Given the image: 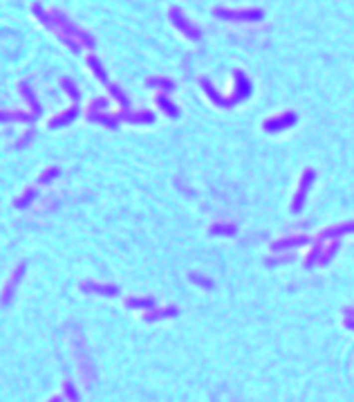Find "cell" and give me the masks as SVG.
Returning <instances> with one entry per match:
<instances>
[{"mask_svg":"<svg viewBox=\"0 0 354 402\" xmlns=\"http://www.w3.org/2000/svg\"><path fill=\"white\" fill-rule=\"evenodd\" d=\"M202 88H204L206 95L211 97V101H215L218 106H224V108H231V104H237L240 99H244V97L249 95V81H246V77L240 72V70L236 72V92H233L231 99H222V95H220L206 79H202Z\"/></svg>","mask_w":354,"mask_h":402,"instance_id":"6da1fadb","label":"cell"},{"mask_svg":"<svg viewBox=\"0 0 354 402\" xmlns=\"http://www.w3.org/2000/svg\"><path fill=\"white\" fill-rule=\"evenodd\" d=\"M215 16L218 18H227V20H260L262 18V11L260 9H222V7H218L215 9Z\"/></svg>","mask_w":354,"mask_h":402,"instance_id":"7a4b0ae2","label":"cell"},{"mask_svg":"<svg viewBox=\"0 0 354 402\" xmlns=\"http://www.w3.org/2000/svg\"><path fill=\"white\" fill-rule=\"evenodd\" d=\"M88 63H90V68L94 70V74H97V77L101 79V81H103V83H106V86H108V90H110L112 95H115L117 99H119V104H121V106H123V108H125V106H128V97H125L123 92L119 90V88H117V86H112V83H110V81H108V79H106V72H103V68H101V63H99V59H97V56H90V59H88Z\"/></svg>","mask_w":354,"mask_h":402,"instance_id":"3957f363","label":"cell"},{"mask_svg":"<svg viewBox=\"0 0 354 402\" xmlns=\"http://www.w3.org/2000/svg\"><path fill=\"white\" fill-rule=\"evenodd\" d=\"M170 20H173L175 25H177V29H182V32L186 34L188 38H193V41H197V38L202 36V34H200V29H197L195 25L191 23V20H186V18H184V16H182V11H179L177 7H173V9H170Z\"/></svg>","mask_w":354,"mask_h":402,"instance_id":"277c9868","label":"cell"},{"mask_svg":"<svg viewBox=\"0 0 354 402\" xmlns=\"http://www.w3.org/2000/svg\"><path fill=\"white\" fill-rule=\"evenodd\" d=\"M316 180V173L314 171H305L303 180H300V187H298V194L294 196V204H291V211H300L303 209V202H305V196L309 191V185Z\"/></svg>","mask_w":354,"mask_h":402,"instance_id":"5b68a950","label":"cell"},{"mask_svg":"<svg viewBox=\"0 0 354 402\" xmlns=\"http://www.w3.org/2000/svg\"><path fill=\"white\" fill-rule=\"evenodd\" d=\"M294 122H296V115L294 113H282L280 117L267 119V122H264V131L276 133V131H282V128H289Z\"/></svg>","mask_w":354,"mask_h":402,"instance_id":"8992f818","label":"cell"},{"mask_svg":"<svg viewBox=\"0 0 354 402\" xmlns=\"http://www.w3.org/2000/svg\"><path fill=\"white\" fill-rule=\"evenodd\" d=\"M81 288L85 290V292H99L103 294V297H115L117 292H119V288H115V285H97V283H83Z\"/></svg>","mask_w":354,"mask_h":402,"instance_id":"52a82bcc","label":"cell"},{"mask_svg":"<svg viewBox=\"0 0 354 402\" xmlns=\"http://www.w3.org/2000/svg\"><path fill=\"white\" fill-rule=\"evenodd\" d=\"M121 119H125V122H137V124H148L155 119V115L146 113V110H141V113H121Z\"/></svg>","mask_w":354,"mask_h":402,"instance_id":"ba28073f","label":"cell"},{"mask_svg":"<svg viewBox=\"0 0 354 402\" xmlns=\"http://www.w3.org/2000/svg\"><path fill=\"white\" fill-rule=\"evenodd\" d=\"M307 243V238L305 236H291V238H285V240H278V243H273L271 247L273 249H285V247H298V245H305Z\"/></svg>","mask_w":354,"mask_h":402,"instance_id":"9c48e42d","label":"cell"},{"mask_svg":"<svg viewBox=\"0 0 354 402\" xmlns=\"http://www.w3.org/2000/svg\"><path fill=\"white\" fill-rule=\"evenodd\" d=\"M76 113H79V108H70V110H65V113H61V117H56V119H52L49 122V126L52 128H58V126H63V124H67V122H72V119L76 117Z\"/></svg>","mask_w":354,"mask_h":402,"instance_id":"30bf717a","label":"cell"},{"mask_svg":"<svg viewBox=\"0 0 354 402\" xmlns=\"http://www.w3.org/2000/svg\"><path fill=\"white\" fill-rule=\"evenodd\" d=\"M25 272V265H18L16 267V272L11 274V283H7V288H4V303H7V299L11 297V292H13V288L18 285V281H20V274Z\"/></svg>","mask_w":354,"mask_h":402,"instance_id":"8fae6325","label":"cell"},{"mask_svg":"<svg viewBox=\"0 0 354 402\" xmlns=\"http://www.w3.org/2000/svg\"><path fill=\"white\" fill-rule=\"evenodd\" d=\"M148 86L150 88H161V90H173L175 88V83L173 81H168V79H164V77H152V79H148Z\"/></svg>","mask_w":354,"mask_h":402,"instance_id":"7c38bea8","label":"cell"},{"mask_svg":"<svg viewBox=\"0 0 354 402\" xmlns=\"http://www.w3.org/2000/svg\"><path fill=\"white\" fill-rule=\"evenodd\" d=\"M157 106H159L161 110H166V113H168L170 117H177V113H179V110L175 108V106L170 104L168 99H166V95H157Z\"/></svg>","mask_w":354,"mask_h":402,"instance_id":"4fadbf2b","label":"cell"},{"mask_svg":"<svg viewBox=\"0 0 354 402\" xmlns=\"http://www.w3.org/2000/svg\"><path fill=\"white\" fill-rule=\"evenodd\" d=\"M20 92L25 95V101H29V104H31V110H34V113H38L40 106H38V101L34 99V95H31V90H29V86H27V83H20Z\"/></svg>","mask_w":354,"mask_h":402,"instance_id":"5bb4252c","label":"cell"},{"mask_svg":"<svg viewBox=\"0 0 354 402\" xmlns=\"http://www.w3.org/2000/svg\"><path fill=\"white\" fill-rule=\"evenodd\" d=\"M125 306L128 308H155V301L152 299H128Z\"/></svg>","mask_w":354,"mask_h":402,"instance_id":"9a60e30c","label":"cell"},{"mask_svg":"<svg viewBox=\"0 0 354 402\" xmlns=\"http://www.w3.org/2000/svg\"><path fill=\"white\" fill-rule=\"evenodd\" d=\"M173 315H177V308L170 306V308H164V310H159L157 315H146V321H157V319H161V317H173Z\"/></svg>","mask_w":354,"mask_h":402,"instance_id":"2e32d148","label":"cell"},{"mask_svg":"<svg viewBox=\"0 0 354 402\" xmlns=\"http://www.w3.org/2000/svg\"><path fill=\"white\" fill-rule=\"evenodd\" d=\"M61 86L65 88L67 92H70V97H72V99H79V90H76V88H74V83H72L70 79H61Z\"/></svg>","mask_w":354,"mask_h":402,"instance_id":"e0dca14e","label":"cell"},{"mask_svg":"<svg viewBox=\"0 0 354 402\" xmlns=\"http://www.w3.org/2000/svg\"><path fill=\"white\" fill-rule=\"evenodd\" d=\"M34 196H36V189H29V194H25L22 198H18L16 200V207H27V204L34 200Z\"/></svg>","mask_w":354,"mask_h":402,"instance_id":"ac0fdd59","label":"cell"},{"mask_svg":"<svg viewBox=\"0 0 354 402\" xmlns=\"http://www.w3.org/2000/svg\"><path fill=\"white\" fill-rule=\"evenodd\" d=\"M211 234H236V227H227V225H215V227H211Z\"/></svg>","mask_w":354,"mask_h":402,"instance_id":"d6986e66","label":"cell"},{"mask_svg":"<svg viewBox=\"0 0 354 402\" xmlns=\"http://www.w3.org/2000/svg\"><path fill=\"white\" fill-rule=\"evenodd\" d=\"M191 279L195 281V283H200L202 288H213V283H211V281H204V279H200V274H191Z\"/></svg>","mask_w":354,"mask_h":402,"instance_id":"ffe728a7","label":"cell"}]
</instances>
